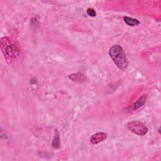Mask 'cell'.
Instances as JSON below:
<instances>
[{
    "mask_svg": "<svg viewBox=\"0 0 161 161\" xmlns=\"http://www.w3.org/2000/svg\"><path fill=\"white\" fill-rule=\"evenodd\" d=\"M53 148L55 149H58L59 147V138L58 136H56L55 137L54 140L53 142V144H52Z\"/></svg>",
    "mask_w": 161,
    "mask_h": 161,
    "instance_id": "cell-7",
    "label": "cell"
},
{
    "mask_svg": "<svg viewBox=\"0 0 161 161\" xmlns=\"http://www.w3.org/2000/svg\"><path fill=\"white\" fill-rule=\"evenodd\" d=\"M123 19L125 22L126 23L128 26L134 27L136 25H138L140 23V21H139L138 20L133 18L125 16L123 17Z\"/></svg>",
    "mask_w": 161,
    "mask_h": 161,
    "instance_id": "cell-4",
    "label": "cell"
},
{
    "mask_svg": "<svg viewBox=\"0 0 161 161\" xmlns=\"http://www.w3.org/2000/svg\"><path fill=\"white\" fill-rule=\"evenodd\" d=\"M87 13L89 16L95 17L96 16V13L93 8H88L87 10Z\"/></svg>",
    "mask_w": 161,
    "mask_h": 161,
    "instance_id": "cell-8",
    "label": "cell"
},
{
    "mask_svg": "<svg viewBox=\"0 0 161 161\" xmlns=\"http://www.w3.org/2000/svg\"><path fill=\"white\" fill-rule=\"evenodd\" d=\"M109 54L116 66L120 69H125L128 66V60L123 49L119 45H114L110 48Z\"/></svg>",
    "mask_w": 161,
    "mask_h": 161,
    "instance_id": "cell-1",
    "label": "cell"
},
{
    "mask_svg": "<svg viewBox=\"0 0 161 161\" xmlns=\"http://www.w3.org/2000/svg\"><path fill=\"white\" fill-rule=\"evenodd\" d=\"M69 78L73 81L81 82L84 80V75H83L81 73L73 74L69 75Z\"/></svg>",
    "mask_w": 161,
    "mask_h": 161,
    "instance_id": "cell-5",
    "label": "cell"
},
{
    "mask_svg": "<svg viewBox=\"0 0 161 161\" xmlns=\"http://www.w3.org/2000/svg\"><path fill=\"white\" fill-rule=\"evenodd\" d=\"M146 99H147V97L145 95L142 96V97L139 98L137 101V102L135 103V105H134V110L138 109V108L141 107L143 105H144V103L146 101Z\"/></svg>",
    "mask_w": 161,
    "mask_h": 161,
    "instance_id": "cell-6",
    "label": "cell"
},
{
    "mask_svg": "<svg viewBox=\"0 0 161 161\" xmlns=\"http://www.w3.org/2000/svg\"><path fill=\"white\" fill-rule=\"evenodd\" d=\"M128 129L138 135H145L148 132V128L143 123L138 121H130L127 124Z\"/></svg>",
    "mask_w": 161,
    "mask_h": 161,
    "instance_id": "cell-2",
    "label": "cell"
},
{
    "mask_svg": "<svg viewBox=\"0 0 161 161\" xmlns=\"http://www.w3.org/2000/svg\"><path fill=\"white\" fill-rule=\"evenodd\" d=\"M107 135L105 132H98L92 136L90 138V142L92 144H98L106 140Z\"/></svg>",
    "mask_w": 161,
    "mask_h": 161,
    "instance_id": "cell-3",
    "label": "cell"
}]
</instances>
